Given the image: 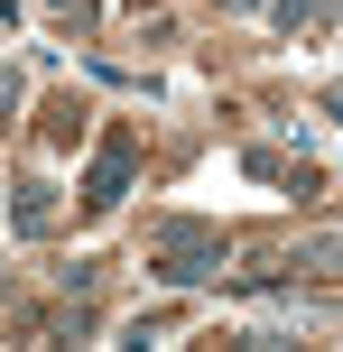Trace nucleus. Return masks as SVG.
Returning a JSON list of instances; mask_svg holds the SVG:
<instances>
[{
	"instance_id": "nucleus-7",
	"label": "nucleus",
	"mask_w": 343,
	"mask_h": 352,
	"mask_svg": "<svg viewBox=\"0 0 343 352\" xmlns=\"http://www.w3.org/2000/svg\"><path fill=\"white\" fill-rule=\"evenodd\" d=\"M223 10H260V0H223Z\"/></svg>"
},
{
	"instance_id": "nucleus-1",
	"label": "nucleus",
	"mask_w": 343,
	"mask_h": 352,
	"mask_svg": "<svg viewBox=\"0 0 343 352\" xmlns=\"http://www.w3.org/2000/svg\"><path fill=\"white\" fill-rule=\"evenodd\" d=\"M223 260H232V241H223L214 223H158V278H167V287L223 278Z\"/></svg>"
},
{
	"instance_id": "nucleus-3",
	"label": "nucleus",
	"mask_w": 343,
	"mask_h": 352,
	"mask_svg": "<svg viewBox=\"0 0 343 352\" xmlns=\"http://www.w3.org/2000/svg\"><path fill=\"white\" fill-rule=\"evenodd\" d=\"M10 223H19V232H28V241H37V232L56 223V186H19V204H10Z\"/></svg>"
},
{
	"instance_id": "nucleus-5",
	"label": "nucleus",
	"mask_w": 343,
	"mask_h": 352,
	"mask_svg": "<svg viewBox=\"0 0 343 352\" xmlns=\"http://www.w3.org/2000/svg\"><path fill=\"white\" fill-rule=\"evenodd\" d=\"M334 0H278V28H307V19H325Z\"/></svg>"
},
{
	"instance_id": "nucleus-6",
	"label": "nucleus",
	"mask_w": 343,
	"mask_h": 352,
	"mask_svg": "<svg viewBox=\"0 0 343 352\" xmlns=\"http://www.w3.org/2000/svg\"><path fill=\"white\" fill-rule=\"evenodd\" d=\"M10 111H19V74H0V121H10Z\"/></svg>"
},
{
	"instance_id": "nucleus-2",
	"label": "nucleus",
	"mask_w": 343,
	"mask_h": 352,
	"mask_svg": "<svg viewBox=\"0 0 343 352\" xmlns=\"http://www.w3.org/2000/svg\"><path fill=\"white\" fill-rule=\"evenodd\" d=\"M130 176H140V130H102V148L84 167V213H111L130 195Z\"/></svg>"
},
{
	"instance_id": "nucleus-4",
	"label": "nucleus",
	"mask_w": 343,
	"mask_h": 352,
	"mask_svg": "<svg viewBox=\"0 0 343 352\" xmlns=\"http://www.w3.org/2000/svg\"><path fill=\"white\" fill-rule=\"evenodd\" d=\"M288 269H343V232H316V241L288 250Z\"/></svg>"
}]
</instances>
